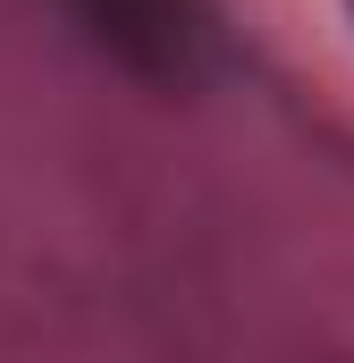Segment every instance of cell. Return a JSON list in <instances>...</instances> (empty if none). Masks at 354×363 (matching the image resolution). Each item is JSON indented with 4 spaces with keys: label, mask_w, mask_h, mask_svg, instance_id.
<instances>
[{
    "label": "cell",
    "mask_w": 354,
    "mask_h": 363,
    "mask_svg": "<svg viewBox=\"0 0 354 363\" xmlns=\"http://www.w3.org/2000/svg\"><path fill=\"white\" fill-rule=\"evenodd\" d=\"M85 17L144 77H185L194 51H202V9L194 0H85Z\"/></svg>",
    "instance_id": "obj_1"
},
{
    "label": "cell",
    "mask_w": 354,
    "mask_h": 363,
    "mask_svg": "<svg viewBox=\"0 0 354 363\" xmlns=\"http://www.w3.org/2000/svg\"><path fill=\"white\" fill-rule=\"evenodd\" d=\"M346 9H354V0H346Z\"/></svg>",
    "instance_id": "obj_2"
}]
</instances>
